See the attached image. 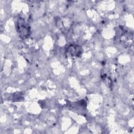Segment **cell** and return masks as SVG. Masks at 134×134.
<instances>
[{
    "mask_svg": "<svg viewBox=\"0 0 134 134\" xmlns=\"http://www.w3.org/2000/svg\"><path fill=\"white\" fill-rule=\"evenodd\" d=\"M17 30L20 37L26 38L29 34V28L24 20L21 19L17 23Z\"/></svg>",
    "mask_w": 134,
    "mask_h": 134,
    "instance_id": "obj_1",
    "label": "cell"
}]
</instances>
